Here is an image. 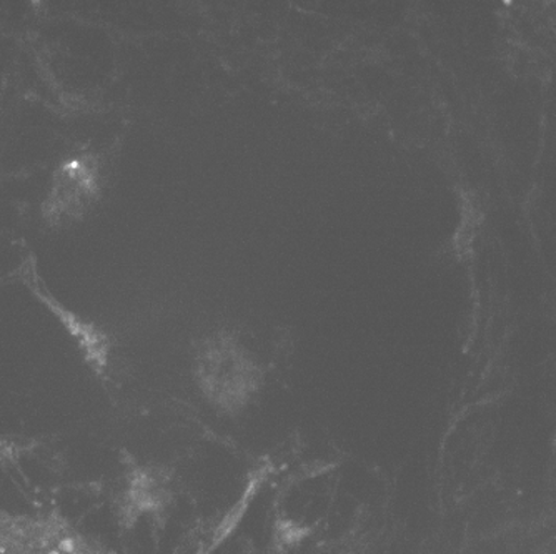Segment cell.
Returning a JSON list of instances; mask_svg holds the SVG:
<instances>
[{
	"instance_id": "cell-1",
	"label": "cell",
	"mask_w": 556,
	"mask_h": 554,
	"mask_svg": "<svg viewBox=\"0 0 556 554\" xmlns=\"http://www.w3.org/2000/svg\"><path fill=\"white\" fill-rule=\"evenodd\" d=\"M193 381L218 415L237 418L254 405L264 388V368L227 331L204 338L193 353Z\"/></svg>"
},
{
	"instance_id": "cell-2",
	"label": "cell",
	"mask_w": 556,
	"mask_h": 554,
	"mask_svg": "<svg viewBox=\"0 0 556 554\" xmlns=\"http://www.w3.org/2000/svg\"><path fill=\"white\" fill-rule=\"evenodd\" d=\"M0 554H114L58 513L0 512Z\"/></svg>"
},
{
	"instance_id": "cell-3",
	"label": "cell",
	"mask_w": 556,
	"mask_h": 554,
	"mask_svg": "<svg viewBox=\"0 0 556 554\" xmlns=\"http://www.w3.org/2000/svg\"><path fill=\"white\" fill-rule=\"evenodd\" d=\"M175 478L162 466L134 465L125 471L124 487L115 500V515L124 530H134L140 521L164 526L174 508Z\"/></svg>"
},
{
	"instance_id": "cell-4",
	"label": "cell",
	"mask_w": 556,
	"mask_h": 554,
	"mask_svg": "<svg viewBox=\"0 0 556 554\" xmlns=\"http://www.w3.org/2000/svg\"><path fill=\"white\" fill-rule=\"evenodd\" d=\"M99 193V165L90 155L64 162L52 177L49 196L43 202V217L50 225L83 217Z\"/></svg>"
},
{
	"instance_id": "cell-5",
	"label": "cell",
	"mask_w": 556,
	"mask_h": 554,
	"mask_svg": "<svg viewBox=\"0 0 556 554\" xmlns=\"http://www.w3.org/2000/svg\"><path fill=\"white\" fill-rule=\"evenodd\" d=\"M27 284H29V287L36 292V295L39 297L40 302L46 303V305L52 310V313L65 325L68 333L77 340L80 350H83L84 355L89 360L90 365H92L97 372H102V369L108 368L109 352H111L108 337H105L102 331L97 330L93 325L86 324V322L75 315V313L68 312L64 306L59 305V303L43 290L42 285H39L36 275H33V278L27 280Z\"/></svg>"
}]
</instances>
